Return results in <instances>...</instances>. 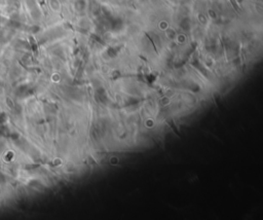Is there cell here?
Wrapping results in <instances>:
<instances>
[{
	"label": "cell",
	"instance_id": "6da1fadb",
	"mask_svg": "<svg viewBox=\"0 0 263 220\" xmlns=\"http://www.w3.org/2000/svg\"><path fill=\"white\" fill-rule=\"evenodd\" d=\"M169 124H170V127H171V128L173 129V131H174V132H175V134H177V135H178V136H180V133H179V130H178V129H177V127H176V124H175V122H174L173 119H170V120H169Z\"/></svg>",
	"mask_w": 263,
	"mask_h": 220
}]
</instances>
